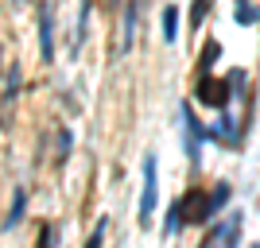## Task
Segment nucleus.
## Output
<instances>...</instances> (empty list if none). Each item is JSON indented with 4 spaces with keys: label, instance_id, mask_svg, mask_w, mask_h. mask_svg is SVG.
Instances as JSON below:
<instances>
[{
    "label": "nucleus",
    "instance_id": "f257e3e1",
    "mask_svg": "<svg viewBox=\"0 0 260 248\" xmlns=\"http://www.w3.org/2000/svg\"><path fill=\"white\" fill-rule=\"evenodd\" d=\"M229 89H233V86H229V78H225V82H217V78L202 74V78H198L194 97L202 101V105H210V109H221V105L229 101Z\"/></svg>",
    "mask_w": 260,
    "mask_h": 248
},
{
    "label": "nucleus",
    "instance_id": "f03ea898",
    "mask_svg": "<svg viewBox=\"0 0 260 248\" xmlns=\"http://www.w3.org/2000/svg\"><path fill=\"white\" fill-rule=\"evenodd\" d=\"M155 198H159V183H155V155L144 159V190H140V221L155 214Z\"/></svg>",
    "mask_w": 260,
    "mask_h": 248
},
{
    "label": "nucleus",
    "instance_id": "7ed1b4c3",
    "mask_svg": "<svg viewBox=\"0 0 260 248\" xmlns=\"http://www.w3.org/2000/svg\"><path fill=\"white\" fill-rule=\"evenodd\" d=\"M183 124H186V155H190V163L198 167V159H202V148H198V144L206 140V128L194 120V109L190 105H183Z\"/></svg>",
    "mask_w": 260,
    "mask_h": 248
},
{
    "label": "nucleus",
    "instance_id": "20e7f679",
    "mask_svg": "<svg viewBox=\"0 0 260 248\" xmlns=\"http://www.w3.org/2000/svg\"><path fill=\"white\" fill-rule=\"evenodd\" d=\"M39 58L54 62V20H51V4L39 8Z\"/></svg>",
    "mask_w": 260,
    "mask_h": 248
},
{
    "label": "nucleus",
    "instance_id": "39448f33",
    "mask_svg": "<svg viewBox=\"0 0 260 248\" xmlns=\"http://www.w3.org/2000/svg\"><path fill=\"white\" fill-rule=\"evenodd\" d=\"M179 205H183V217L186 221H210V198H202V190H190L186 198H179Z\"/></svg>",
    "mask_w": 260,
    "mask_h": 248
},
{
    "label": "nucleus",
    "instance_id": "423d86ee",
    "mask_svg": "<svg viewBox=\"0 0 260 248\" xmlns=\"http://www.w3.org/2000/svg\"><path fill=\"white\" fill-rule=\"evenodd\" d=\"M175 39H179V8L167 4L163 8V43H175Z\"/></svg>",
    "mask_w": 260,
    "mask_h": 248
},
{
    "label": "nucleus",
    "instance_id": "0eeeda50",
    "mask_svg": "<svg viewBox=\"0 0 260 248\" xmlns=\"http://www.w3.org/2000/svg\"><path fill=\"white\" fill-rule=\"evenodd\" d=\"M183 225H186V217H183V205L175 202V205H171V214H167V221H163V237H175V233H179Z\"/></svg>",
    "mask_w": 260,
    "mask_h": 248
},
{
    "label": "nucleus",
    "instance_id": "6e6552de",
    "mask_svg": "<svg viewBox=\"0 0 260 248\" xmlns=\"http://www.w3.org/2000/svg\"><path fill=\"white\" fill-rule=\"evenodd\" d=\"M237 237H241V214H233L229 225L221 229V248H237Z\"/></svg>",
    "mask_w": 260,
    "mask_h": 248
},
{
    "label": "nucleus",
    "instance_id": "1a4fd4ad",
    "mask_svg": "<svg viewBox=\"0 0 260 248\" xmlns=\"http://www.w3.org/2000/svg\"><path fill=\"white\" fill-rule=\"evenodd\" d=\"M23 209H27V194L16 190V198H12V214H8V229H16L23 221Z\"/></svg>",
    "mask_w": 260,
    "mask_h": 248
},
{
    "label": "nucleus",
    "instance_id": "9d476101",
    "mask_svg": "<svg viewBox=\"0 0 260 248\" xmlns=\"http://www.w3.org/2000/svg\"><path fill=\"white\" fill-rule=\"evenodd\" d=\"M132 23H136V0L128 4V16H124V39H120V51L132 47Z\"/></svg>",
    "mask_w": 260,
    "mask_h": 248
},
{
    "label": "nucleus",
    "instance_id": "9b49d317",
    "mask_svg": "<svg viewBox=\"0 0 260 248\" xmlns=\"http://www.w3.org/2000/svg\"><path fill=\"white\" fill-rule=\"evenodd\" d=\"M256 16H260V12L252 8L249 0H237V23H256Z\"/></svg>",
    "mask_w": 260,
    "mask_h": 248
},
{
    "label": "nucleus",
    "instance_id": "f8f14e48",
    "mask_svg": "<svg viewBox=\"0 0 260 248\" xmlns=\"http://www.w3.org/2000/svg\"><path fill=\"white\" fill-rule=\"evenodd\" d=\"M225 198H229V183H217V190L210 194V214H217L225 205Z\"/></svg>",
    "mask_w": 260,
    "mask_h": 248
},
{
    "label": "nucleus",
    "instance_id": "ddd939ff",
    "mask_svg": "<svg viewBox=\"0 0 260 248\" xmlns=\"http://www.w3.org/2000/svg\"><path fill=\"white\" fill-rule=\"evenodd\" d=\"M210 8H214V0H194V4H190V20L202 23V20L210 16Z\"/></svg>",
    "mask_w": 260,
    "mask_h": 248
},
{
    "label": "nucleus",
    "instance_id": "4468645a",
    "mask_svg": "<svg viewBox=\"0 0 260 248\" xmlns=\"http://www.w3.org/2000/svg\"><path fill=\"white\" fill-rule=\"evenodd\" d=\"M86 20H89V0H82V16H78V35H74V47H82V39H86Z\"/></svg>",
    "mask_w": 260,
    "mask_h": 248
},
{
    "label": "nucleus",
    "instance_id": "2eb2a0df",
    "mask_svg": "<svg viewBox=\"0 0 260 248\" xmlns=\"http://www.w3.org/2000/svg\"><path fill=\"white\" fill-rule=\"evenodd\" d=\"M105 225H109V221H105V217H101V221H98V229H93V233H89L86 248H101V237H105Z\"/></svg>",
    "mask_w": 260,
    "mask_h": 248
},
{
    "label": "nucleus",
    "instance_id": "dca6fc26",
    "mask_svg": "<svg viewBox=\"0 0 260 248\" xmlns=\"http://www.w3.org/2000/svg\"><path fill=\"white\" fill-rule=\"evenodd\" d=\"M66 155H70V132H62V136H58V163H62Z\"/></svg>",
    "mask_w": 260,
    "mask_h": 248
},
{
    "label": "nucleus",
    "instance_id": "f3484780",
    "mask_svg": "<svg viewBox=\"0 0 260 248\" xmlns=\"http://www.w3.org/2000/svg\"><path fill=\"white\" fill-rule=\"evenodd\" d=\"M35 248H54V229H43V233H39V244Z\"/></svg>",
    "mask_w": 260,
    "mask_h": 248
},
{
    "label": "nucleus",
    "instance_id": "a211bd4d",
    "mask_svg": "<svg viewBox=\"0 0 260 248\" xmlns=\"http://www.w3.org/2000/svg\"><path fill=\"white\" fill-rule=\"evenodd\" d=\"M217 54H221V47H217V43H210V47H206V62H202V66H206V70H210V66H214V58H217Z\"/></svg>",
    "mask_w": 260,
    "mask_h": 248
},
{
    "label": "nucleus",
    "instance_id": "6ab92c4d",
    "mask_svg": "<svg viewBox=\"0 0 260 248\" xmlns=\"http://www.w3.org/2000/svg\"><path fill=\"white\" fill-rule=\"evenodd\" d=\"M256 248H260V244H256Z\"/></svg>",
    "mask_w": 260,
    "mask_h": 248
}]
</instances>
